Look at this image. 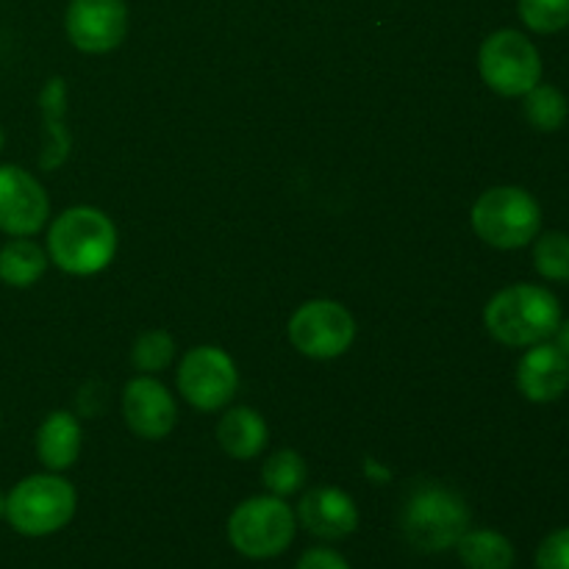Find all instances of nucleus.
I'll return each instance as SVG.
<instances>
[{
    "label": "nucleus",
    "instance_id": "obj_8",
    "mask_svg": "<svg viewBox=\"0 0 569 569\" xmlns=\"http://www.w3.org/2000/svg\"><path fill=\"white\" fill-rule=\"evenodd\" d=\"M289 339L309 359H339L353 345L356 320L337 300H309L289 320Z\"/></svg>",
    "mask_w": 569,
    "mask_h": 569
},
{
    "label": "nucleus",
    "instance_id": "obj_6",
    "mask_svg": "<svg viewBox=\"0 0 569 569\" xmlns=\"http://www.w3.org/2000/svg\"><path fill=\"white\" fill-rule=\"evenodd\" d=\"M298 517L276 495H259L233 509L228 539L248 559H276L292 545Z\"/></svg>",
    "mask_w": 569,
    "mask_h": 569
},
{
    "label": "nucleus",
    "instance_id": "obj_2",
    "mask_svg": "<svg viewBox=\"0 0 569 569\" xmlns=\"http://www.w3.org/2000/svg\"><path fill=\"white\" fill-rule=\"evenodd\" d=\"M561 322V303L550 289L537 283H515L495 295L483 309V326L509 348H531L548 342Z\"/></svg>",
    "mask_w": 569,
    "mask_h": 569
},
{
    "label": "nucleus",
    "instance_id": "obj_4",
    "mask_svg": "<svg viewBox=\"0 0 569 569\" xmlns=\"http://www.w3.org/2000/svg\"><path fill=\"white\" fill-rule=\"evenodd\" d=\"M542 228L537 198L520 187H492L472 206V231L498 250L531 244Z\"/></svg>",
    "mask_w": 569,
    "mask_h": 569
},
{
    "label": "nucleus",
    "instance_id": "obj_17",
    "mask_svg": "<svg viewBox=\"0 0 569 569\" xmlns=\"http://www.w3.org/2000/svg\"><path fill=\"white\" fill-rule=\"evenodd\" d=\"M39 109L44 114V126H48V144L42 150V170H56L59 164H64L67 156H70V131L64 126V111H67V87L64 78H50L44 83L42 94H39Z\"/></svg>",
    "mask_w": 569,
    "mask_h": 569
},
{
    "label": "nucleus",
    "instance_id": "obj_24",
    "mask_svg": "<svg viewBox=\"0 0 569 569\" xmlns=\"http://www.w3.org/2000/svg\"><path fill=\"white\" fill-rule=\"evenodd\" d=\"M517 11L537 33H559L569 28V0H517Z\"/></svg>",
    "mask_w": 569,
    "mask_h": 569
},
{
    "label": "nucleus",
    "instance_id": "obj_26",
    "mask_svg": "<svg viewBox=\"0 0 569 569\" xmlns=\"http://www.w3.org/2000/svg\"><path fill=\"white\" fill-rule=\"evenodd\" d=\"M298 569H350V565L337 553V550L311 548L300 556Z\"/></svg>",
    "mask_w": 569,
    "mask_h": 569
},
{
    "label": "nucleus",
    "instance_id": "obj_23",
    "mask_svg": "<svg viewBox=\"0 0 569 569\" xmlns=\"http://www.w3.org/2000/svg\"><path fill=\"white\" fill-rule=\"evenodd\" d=\"M172 359H176V339L161 328L144 331L133 342L131 361L139 372H161L172 365Z\"/></svg>",
    "mask_w": 569,
    "mask_h": 569
},
{
    "label": "nucleus",
    "instance_id": "obj_20",
    "mask_svg": "<svg viewBox=\"0 0 569 569\" xmlns=\"http://www.w3.org/2000/svg\"><path fill=\"white\" fill-rule=\"evenodd\" d=\"M522 98H526V120L531 122L537 131L553 133L567 122L569 100L561 89L539 81L537 87L528 89Z\"/></svg>",
    "mask_w": 569,
    "mask_h": 569
},
{
    "label": "nucleus",
    "instance_id": "obj_19",
    "mask_svg": "<svg viewBox=\"0 0 569 569\" xmlns=\"http://www.w3.org/2000/svg\"><path fill=\"white\" fill-rule=\"evenodd\" d=\"M461 565L467 569H511L515 567V545L498 531L478 528L467 531L456 545Z\"/></svg>",
    "mask_w": 569,
    "mask_h": 569
},
{
    "label": "nucleus",
    "instance_id": "obj_28",
    "mask_svg": "<svg viewBox=\"0 0 569 569\" xmlns=\"http://www.w3.org/2000/svg\"><path fill=\"white\" fill-rule=\"evenodd\" d=\"M0 517H6V495H3V489H0Z\"/></svg>",
    "mask_w": 569,
    "mask_h": 569
},
{
    "label": "nucleus",
    "instance_id": "obj_5",
    "mask_svg": "<svg viewBox=\"0 0 569 569\" xmlns=\"http://www.w3.org/2000/svg\"><path fill=\"white\" fill-rule=\"evenodd\" d=\"M78 495L61 476H28L6 495V520L22 537H50L72 520Z\"/></svg>",
    "mask_w": 569,
    "mask_h": 569
},
{
    "label": "nucleus",
    "instance_id": "obj_13",
    "mask_svg": "<svg viewBox=\"0 0 569 569\" xmlns=\"http://www.w3.org/2000/svg\"><path fill=\"white\" fill-rule=\"evenodd\" d=\"M298 520L311 537L337 539L350 537L359 528V509H356L353 498L337 487H315L300 498Z\"/></svg>",
    "mask_w": 569,
    "mask_h": 569
},
{
    "label": "nucleus",
    "instance_id": "obj_15",
    "mask_svg": "<svg viewBox=\"0 0 569 569\" xmlns=\"http://www.w3.org/2000/svg\"><path fill=\"white\" fill-rule=\"evenodd\" d=\"M81 422L70 411H50L37 431V456L50 472H64L81 456Z\"/></svg>",
    "mask_w": 569,
    "mask_h": 569
},
{
    "label": "nucleus",
    "instance_id": "obj_1",
    "mask_svg": "<svg viewBox=\"0 0 569 569\" xmlns=\"http://www.w3.org/2000/svg\"><path fill=\"white\" fill-rule=\"evenodd\" d=\"M117 253V228L92 206L61 211L48 231V259L70 276H94Z\"/></svg>",
    "mask_w": 569,
    "mask_h": 569
},
{
    "label": "nucleus",
    "instance_id": "obj_22",
    "mask_svg": "<svg viewBox=\"0 0 569 569\" xmlns=\"http://www.w3.org/2000/svg\"><path fill=\"white\" fill-rule=\"evenodd\" d=\"M533 267L545 281L569 283V233L550 231L533 239Z\"/></svg>",
    "mask_w": 569,
    "mask_h": 569
},
{
    "label": "nucleus",
    "instance_id": "obj_29",
    "mask_svg": "<svg viewBox=\"0 0 569 569\" xmlns=\"http://www.w3.org/2000/svg\"><path fill=\"white\" fill-rule=\"evenodd\" d=\"M3 144H6V133H3V126H0V153H3Z\"/></svg>",
    "mask_w": 569,
    "mask_h": 569
},
{
    "label": "nucleus",
    "instance_id": "obj_10",
    "mask_svg": "<svg viewBox=\"0 0 569 569\" xmlns=\"http://www.w3.org/2000/svg\"><path fill=\"white\" fill-rule=\"evenodd\" d=\"M70 42L81 53H109L128 33L126 0H70L64 14Z\"/></svg>",
    "mask_w": 569,
    "mask_h": 569
},
{
    "label": "nucleus",
    "instance_id": "obj_14",
    "mask_svg": "<svg viewBox=\"0 0 569 569\" xmlns=\"http://www.w3.org/2000/svg\"><path fill=\"white\" fill-rule=\"evenodd\" d=\"M517 387L531 403H553L569 389V359L556 345L539 342L517 365Z\"/></svg>",
    "mask_w": 569,
    "mask_h": 569
},
{
    "label": "nucleus",
    "instance_id": "obj_27",
    "mask_svg": "<svg viewBox=\"0 0 569 569\" xmlns=\"http://www.w3.org/2000/svg\"><path fill=\"white\" fill-rule=\"evenodd\" d=\"M553 339H556V342H553L556 348H559L561 353H565L567 359H569V317H567V320L559 322V328H556Z\"/></svg>",
    "mask_w": 569,
    "mask_h": 569
},
{
    "label": "nucleus",
    "instance_id": "obj_11",
    "mask_svg": "<svg viewBox=\"0 0 569 569\" xmlns=\"http://www.w3.org/2000/svg\"><path fill=\"white\" fill-rule=\"evenodd\" d=\"M50 217L42 183L17 164H0V231L9 237H33Z\"/></svg>",
    "mask_w": 569,
    "mask_h": 569
},
{
    "label": "nucleus",
    "instance_id": "obj_25",
    "mask_svg": "<svg viewBox=\"0 0 569 569\" xmlns=\"http://www.w3.org/2000/svg\"><path fill=\"white\" fill-rule=\"evenodd\" d=\"M537 569H569V526L542 539L537 550Z\"/></svg>",
    "mask_w": 569,
    "mask_h": 569
},
{
    "label": "nucleus",
    "instance_id": "obj_12",
    "mask_svg": "<svg viewBox=\"0 0 569 569\" xmlns=\"http://www.w3.org/2000/svg\"><path fill=\"white\" fill-rule=\"evenodd\" d=\"M122 420L139 439H164L178 422V406L170 389L150 376H139L122 389Z\"/></svg>",
    "mask_w": 569,
    "mask_h": 569
},
{
    "label": "nucleus",
    "instance_id": "obj_3",
    "mask_svg": "<svg viewBox=\"0 0 569 569\" xmlns=\"http://www.w3.org/2000/svg\"><path fill=\"white\" fill-rule=\"evenodd\" d=\"M470 531V509L465 498L442 483H422L406 498L403 533L422 553H442L459 545Z\"/></svg>",
    "mask_w": 569,
    "mask_h": 569
},
{
    "label": "nucleus",
    "instance_id": "obj_21",
    "mask_svg": "<svg viewBox=\"0 0 569 569\" xmlns=\"http://www.w3.org/2000/svg\"><path fill=\"white\" fill-rule=\"evenodd\" d=\"M306 476H309V470H306V461L298 450H278L261 467V481L276 498H289V495L300 492Z\"/></svg>",
    "mask_w": 569,
    "mask_h": 569
},
{
    "label": "nucleus",
    "instance_id": "obj_16",
    "mask_svg": "<svg viewBox=\"0 0 569 569\" xmlns=\"http://www.w3.org/2000/svg\"><path fill=\"white\" fill-rule=\"evenodd\" d=\"M217 442L231 459L250 461L267 448L270 431L259 411L250 406H237L217 422Z\"/></svg>",
    "mask_w": 569,
    "mask_h": 569
},
{
    "label": "nucleus",
    "instance_id": "obj_18",
    "mask_svg": "<svg viewBox=\"0 0 569 569\" xmlns=\"http://www.w3.org/2000/svg\"><path fill=\"white\" fill-rule=\"evenodd\" d=\"M48 253L31 237H11L0 248V283L28 289L48 270Z\"/></svg>",
    "mask_w": 569,
    "mask_h": 569
},
{
    "label": "nucleus",
    "instance_id": "obj_9",
    "mask_svg": "<svg viewBox=\"0 0 569 569\" xmlns=\"http://www.w3.org/2000/svg\"><path fill=\"white\" fill-rule=\"evenodd\" d=\"M239 372L231 356L214 345H200L178 367V392L200 411H217L237 395Z\"/></svg>",
    "mask_w": 569,
    "mask_h": 569
},
{
    "label": "nucleus",
    "instance_id": "obj_7",
    "mask_svg": "<svg viewBox=\"0 0 569 569\" xmlns=\"http://www.w3.org/2000/svg\"><path fill=\"white\" fill-rule=\"evenodd\" d=\"M478 72L492 92L522 98L542 81V56L526 33L500 28L483 39L478 50Z\"/></svg>",
    "mask_w": 569,
    "mask_h": 569
}]
</instances>
